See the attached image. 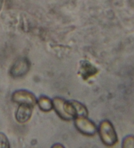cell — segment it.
Segmentation results:
<instances>
[{"mask_svg": "<svg viewBox=\"0 0 134 148\" xmlns=\"http://www.w3.org/2000/svg\"><path fill=\"white\" fill-rule=\"evenodd\" d=\"M98 133L102 142L107 146L114 145L118 141V137L113 124L109 120H104L98 127Z\"/></svg>", "mask_w": 134, "mask_h": 148, "instance_id": "7a4b0ae2", "label": "cell"}, {"mask_svg": "<svg viewBox=\"0 0 134 148\" xmlns=\"http://www.w3.org/2000/svg\"><path fill=\"white\" fill-rule=\"evenodd\" d=\"M98 73L97 69L88 61H82L80 64L79 74L84 80L93 77Z\"/></svg>", "mask_w": 134, "mask_h": 148, "instance_id": "8992f818", "label": "cell"}, {"mask_svg": "<svg viewBox=\"0 0 134 148\" xmlns=\"http://www.w3.org/2000/svg\"><path fill=\"white\" fill-rule=\"evenodd\" d=\"M3 2H4V0H0V11H1L2 7H3Z\"/></svg>", "mask_w": 134, "mask_h": 148, "instance_id": "7c38bea8", "label": "cell"}, {"mask_svg": "<svg viewBox=\"0 0 134 148\" xmlns=\"http://www.w3.org/2000/svg\"><path fill=\"white\" fill-rule=\"evenodd\" d=\"M32 106L26 104H20L15 114L17 121L20 123H24L29 120L32 114Z\"/></svg>", "mask_w": 134, "mask_h": 148, "instance_id": "52a82bcc", "label": "cell"}, {"mask_svg": "<svg viewBox=\"0 0 134 148\" xmlns=\"http://www.w3.org/2000/svg\"><path fill=\"white\" fill-rule=\"evenodd\" d=\"M123 147H134V136H128L122 142Z\"/></svg>", "mask_w": 134, "mask_h": 148, "instance_id": "8fae6325", "label": "cell"}, {"mask_svg": "<svg viewBox=\"0 0 134 148\" xmlns=\"http://www.w3.org/2000/svg\"><path fill=\"white\" fill-rule=\"evenodd\" d=\"M75 125L82 134L92 136L96 134L97 127L93 121L87 118V116H77L75 117Z\"/></svg>", "mask_w": 134, "mask_h": 148, "instance_id": "3957f363", "label": "cell"}, {"mask_svg": "<svg viewBox=\"0 0 134 148\" xmlns=\"http://www.w3.org/2000/svg\"><path fill=\"white\" fill-rule=\"evenodd\" d=\"M10 144L6 135L3 132H0V148H8Z\"/></svg>", "mask_w": 134, "mask_h": 148, "instance_id": "30bf717a", "label": "cell"}, {"mask_svg": "<svg viewBox=\"0 0 134 148\" xmlns=\"http://www.w3.org/2000/svg\"><path fill=\"white\" fill-rule=\"evenodd\" d=\"M39 108L45 112H50L53 108L52 101L46 96H41L37 101Z\"/></svg>", "mask_w": 134, "mask_h": 148, "instance_id": "ba28073f", "label": "cell"}, {"mask_svg": "<svg viewBox=\"0 0 134 148\" xmlns=\"http://www.w3.org/2000/svg\"><path fill=\"white\" fill-rule=\"evenodd\" d=\"M30 61L27 58H19L12 65L9 71L10 75L14 78L22 77L30 71Z\"/></svg>", "mask_w": 134, "mask_h": 148, "instance_id": "5b68a950", "label": "cell"}, {"mask_svg": "<svg viewBox=\"0 0 134 148\" xmlns=\"http://www.w3.org/2000/svg\"><path fill=\"white\" fill-rule=\"evenodd\" d=\"M53 108L60 118L64 120H71L77 116L75 108L71 101H67L60 97H55L52 100Z\"/></svg>", "mask_w": 134, "mask_h": 148, "instance_id": "6da1fadb", "label": "cell"}, {"mask_svg": "<svg viewBox=\"0 0 134 148\" xmlns=\"http://www.w3.org/2000/svg\"><path fill=\"white\" fill-rule=\"evenodd\" d=\"M12 100L19 104H26L32 107L37 104V101L34 94L24 90L15 91L12 95Z\"/></svg>", "mask_w": 134, "mask_h": 148, "instance_id": "277c9868", "label": "cell"}, {"mask_svg": "<svg viewBox=\"0 0 134 148\" xmlns=\"http://www.w3.org/2000/svg\"><path fill=\"white\" fill-rule=\"evenodd\" d=\"M71 103H73V106L75 108L77 116H88V110L86 109V106L82 103H79L76 101H71ZM76 116V117H77Z\"/></svg>", "mask_w": 134, "mask_h": 148, "instance_id": "9c48e42d", "label": "cell"}]
</instances>
